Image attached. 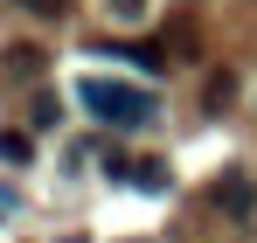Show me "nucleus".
Here are the masks:
<instances>
[{"mask_svg":"<svg viewBox=\"0 0 257 243\" xmlns=\"http://www.w3.org/2000/svg\"><path fill=\"white\" fill-rule=\"evenodd\" d=\"M0 160H7V167H35V139L7 125V132H0Z\"/></svg>","mask_w":257,"mask_h":243,"instance_id":"nucleus-3","label":"nucleus"},{"mask_svg":"<svg viewBox=\"0 0 257 243\" xmlns=\"http://www.w3.org/2000/svg\"><path fill=\"white\" fill-rule=\"evenodd\" d=\"M111 14H125V21H132V14H146V0H111Z\"/></svg>","mask_w":257,"mask_h":243,"instance_id":"nucleus-8","label":"nucleus"},{"mask_svg":"<svg viewBox=\"0 0 257 243\" xmlns=\"http://www.w3.org/2000/svg\"><path fill=\"white\" fill-rule=\"evenodd\" d=\"M21 7H28V14H42V21H63V7H70V0H21Z\"/></svg>","mask_w":257,"mask_h":243,"instance_id":"nucleus-7","label":"nucleus"},{"mask_svg":"<svg viewBox=\"0 0 257 243\" xmlns=\"http://www.w3.org/2000/svg\"><path fill=\"white\" fill-rule=\"evenodd\" d=\"M118 181H132V188H146V195H167V188H174L167 160H118Z\"/></svg>","mask_w":257,"mask_h":243,"instance_id":"nucleus-2","label":"nucleus"},{"mask_svg":"<svg viewBox=\"0 0 257 243\" xmlns=\"http://www.w3.org/2000/svg\"><path fill=\"white\" fill-rule=\"evenodd\" d=\"M215 202L229 208V215H250V188H243L236 174H222V181H215Z\"/></svg>","mask_w":257,"mask_h":243,"instance_id":"nucleus-4","label":"nucleus"},{"mask_svg":"<svg viewBox=\"0 0 257 243\" xmlns=\"http://www.w3.org/2000/svg\"><path fill=\"white\" fill-rule=\"evenodd\" d=\"M7 70H21V77H35V70H42V49H7Z\"/></svg>","mask_w":257,"mask_h":243,"instance_id":"nucleus-6","label":"nucleus"},{"mask_svg":"<svg viewBox=\"0 0 257 243\" xmlns=\"http://www.w3.org/2000/svg\"><path fill=\"white\" fill-rule=\"evenodd\" d=\"M77 97H84L104 125H146L153 111H160L153 90H132V83H111V77H84V83H77Z\"/></svg>","mask_w":257,"mask_h":243,"instance_id":"nucleus-1","label":"nucleus"},{"mask_svg":"<svg viewBox=\"0 0 257 243\" xmlns=\"http://www.w3.org/2000/svg\"><path fill=\"white\" fill-rule=\"evenodd\" d=\"M111 56H118V63H139L146 77H160V70H167V56H160L153 42H139V49H111Z\"/></svg>","mask_w":257,"mask_h":243,"instance_id":"nucleus-5","label":"nucleus"}]
</instances>
